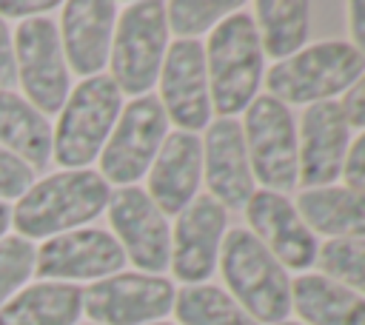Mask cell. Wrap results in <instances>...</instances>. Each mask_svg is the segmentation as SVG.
I'll return each instance as SVG.
<instances>
[{
	"instance_id": "6da1fadb",
	"label": "cell",
	"mask_w": 365,
	"mask_h": 325,
	"mask_svg": "<svg viewBox=\"0 0 365 325\" xmlns=\"http://www.w3.org/2000/svg\"><path fill=\"white\" fill-rule=\"evenodd\" d=\"M108 182L88 168L48 174L17 200L11 222L23 239H48L74 231L108 208Z\"/></svg>"
},
{
	"instance_id": "7a4b0ae2",
	"label": "cell",
	"mask_w": 365,
	"mask_h": 325,
	"mask_svg": "<svg viewBox=\"0 0 365 325\" xmlns=\"http://www.w3.org/2000/svg\"><path fill=\"white\" fill-rule=\"evenodd\" d=\"M205 74L211 105L231 117L251 105L262 77V46L251 14H228L208 37Z\"/></svg>"
},
{
	"instance_id": "3957f363",
	"label": "cell",
	"mask_w": 365,
	"mask_h": 325,
	"mask_svg": "<svg viewBox=\"0 0 365 325\" xmlns=\"http://www.w3.org/2000/svg\"><path fill=\"white\" fill-rule=\"evenodd\" d=\"M123 111V94L108 74L86 77L63 103L51 131V157L77 171L94 162Z\"/></svg>"
},
{
	"instance_id": "277c9868",
	"label": "cell",
	"mask_w": 365,
	"mask_h": 325,
	"mask_svg": "<svg viewBox=\"0 0 365 325\" xmlns=\"http://www.w3.org/2000/svg\"><path fill=\"white\" fill-rule=\"evenodd\" d=\"M220 265L231 294L254 322L279 325L291 314L288 274L251 231H228V237L222 239Z\"/></svg>"
},
{
	"instance_id": "5b68a950",
	"label": "cell",
	"mask_w": 365,
	"mask_h": 325,
	"mask_svg": "<svg viewBox=\"0 0 365 325\" xmlns=\"http://www.w3.org/2000/svg\"><path fill=\"white\" fill-rule=\"evenodd\" d=\"M365 71V57L342 40H325L305 51L279 60L268 71V94L274 100L294 103H322L345 88H351Z\"/></svg>"
},
{
	"instance_id": "8992f818",
	"label": "cell",
	"mask_w": 365,
	"mask_h": 325,
	"mask_svg": "<svg viewBox=\"0 0 365 325\" xmlns=\"http://www.w3.org/2000/svg\"><path fill=\"white\" fill-rule=\"evenodd\" d=\"M168 43V23H165V3L143 0L131 3L120 17L111 37V80L117 83L120 94L143 97L160 77L163 57Z\"/></svg>"
},
{
	"instance_id": "52a82bcc",
	"label": "cell",
	"mask_w": 365,
	"mask_h": 325,
	"mask_svg": "<svg viewBox=\"0 0 365 325\" xmlns=\"http://www.w3.org/2000/svg\"><path fill=\"white\" fill-rule=\"evenodd\" d=\"M242 137L257 180L268 191H291L299 180V151L288 105H282L271 94L254 97L245 108Z\"/></svg>"
},
{
	"instance_id": "ba28073f",
	"label": "cell",
	"mask_w": 365,
	"mask_h": 325,
	"mask_svg": "<svg viewBox=\"0 0 365 325\" xmlns=\"http://www.w3.org/2000/svg\"><path fill=\"white\" fill-rule=\"evenodd\" d=\"M165 108L157 97H134L117 117L103 151H100V177L117 185L137 182L154 162L165 140Z\"/></svg>"
},
{
	"instance_id": "9c48e42d",
	"label": "cell",
	"mask_w": 365,
	"mask_h": 325,
	"mask_svg": "<svg viewBox=\"0 0 365 325\" xmlns=\"http://www.w3.org/2000/svg\"><path fill=\"white\" fill-rule=\"evenodd\" d=\"M17 83L26 100L46 117L60 114L68 97V66L60 46V31L48 17L23 20L14 31Z\"/></svg>"
},
{
	"instance_id": "30bf717a",
	"label": "cell",
	"mask_w": 365,
	"mask_h": 325,
	"mask_svg": "<svg viewBox=\"0 0 365 325\" xmlns=\"http://www.w3.org/2000/svg\"><path fill=\"white\" fill-rule=\"evenodd\" d=\"M174 305V285L154 274H111L83 291V311L94 325H151Z\"/></svg>"
},
{
	"instance_id": "8fae6325",
	"label": "cell",
	"mask_w": 365,
	"mask_h": 325,
	"mask_svg": "<svg viewBox=\"0 0 365 325\" xmlns=\"http://www.w3.org/2000/svg\"><path fill=\"white\" fill-rule=\"evenodd\" d=\"M108 220L114 228V239L125 251V257L143 268L145 274H160L171 262V231L165 214L148 197V191L137 185L117 188L108 197Z\"/></svg>"
},
{
	"instance_id": "7c38bea8",
	"label": "cell",
	"mask_w": 365,
	"mask_h": 325,
	"mask_svg": "<svg viewBox=\"0 0 365 325\" xmlns=\"http://www.w3.org/2000/svg\"><path fill=\"white\" fill-rule=\"evenodd\" d=\"M34 274L40 279H106L120 274L125 265V251L103 228H74L48 237L34 254Z\"/></svg>"
},
{
	"instance_id": "4fadbf2b",
	"label": "cell",
	"mask_w": 365,
	"mask_h": 325,
	"mask_svg": "<svg viewBox=\"0 0 365 325\" xmlns=\"http://www.w3.org/2000/svg\"><path fill=\"white\" fill-rule=\"evenodd\" d=\"M165 117L180 131L202 128L211 117V94L205 74V48L200 40H174L160 68V97Z\"/></svg>"
},
{
	"instance_id": "5bb4252c",
	"label": "cell",
	"mask_w": 365,
	"mask_h": 325,
	"mask_svg": "<svg viewBox=\"0 0 365 325\" xmlns=\"http://www.w3.org/2000/svg\"><path fill=\"white\" fill-rule=\"evenodd\" d=\"M225 234V208L208 194L194 197L177 217L171 237V268L174 277L197 285L214 274L217 254Z\"/></svg>"
},
{
	"instance_id": "9a60e30c",
	"label": "cell",
	"mask_w": 365,
	"mask_h": 325,
	"mask_svg": "<svg viewBox=\"0 0 365 325\" xmlns=\"http://www.w3.org/2000/svg\"><path fill=\"white\" fill-rule=\"evenodd\" d=\"M254 237L274 254V259L285 268H308L317 259V239L311 228L302 222L288 197L277 191H254L245 205Z\"/></svg>"
},
{
	"instance_id": "2e32d148",
	"label": "cell",
	"mask_w": 365,
	"mask_h": 325,
	"mask_svg": "<svg viewBox=\"0 0 365 325\" xmlns=\"http://www.w3.org/2000/svg\"><path fill=\"white\" fill-rule=\"evenodd\" d=\"M299 182L305 188H325L342 174L348 154V123L342 105L322 100L308 105L299 131Z\"/></svg>"
},
{
	"instance_id": "e0dca14e",
	"label": "cell",
	"mask_w": 365,
	"mask_h": 325,
	"mask_svg": "<svg viewBox=\"0 0 365 325\" xmlns=\"http://www.w3.org/2000/svg\"><path fill=\"white\" fill-rule=\"evenodd\" d=\"M117 6L108 0H71L60 14V46L66 66L80 77H97L108 63Z\"/></svg>"
},
{
	"instance_id": "ac0fdd59",
	"label": "cell",
	"mask_w": 365,
	"mask_h": 325,
	"mask_svg": "<svg viewBox=\"0 0 365 325\" xmlns=\"http://www.w3.org/2000/svg\"><path fill=\"white\" fill-rule=\"evenodd\" d=\"M205 182L222 208H245L254 194L242 125L231 117L214 120L205 134Z\"/></svg>"
},
{
	"instance_id": "d6986e66",
	"label": "cell",
	"mask_w": 365,
	"mask_h": 325,
	"mask_svg": "<svg viewBox=\"0 0 365 325\" xmlns=\"http://www.w3.org/2000/svg\"><path fill=\"white\" fill-rule=\"evenodd\" d=\"M202 171V143L191 131L165 134L151 171H148V197L163 214H180L197 194Z\"/></svg>"
},
{
	"instance_id": "ffe728a7",
	"label": "cell",
	"mask_w": 365,
	"mask_h": 325,
	"mask_svg": "<svg viewBox=\"0 0 365 325\" xmlns=\"http://www.w3.org/2000/svg\"><path fill=\"white\" fill-rule=\"evenodd\" d=\"M80 314L83 288L74 282L40 279L20 288L0 308V325H77Z\"/></svg>"
},
{
	"instance_id": "44dd1931",
	"label": "cell",
	"mask_w": 365,
	"mask_h": 325,
	"mask_svg": "<svg viewBox=\"0 0 365 325\" xmlns=\"http://www.w3.org/2000/svg\"><path fill=\"white\" fill-rule=\"evenodd\" d=\"M291 302L308 325H365V296L322 274L297 277Z\"/></svg>"
},
{
	"instance_id": "7402d4cb",
	"label": "cell",
	"mask_w": 365,
	"mask_h": 325,
	"mask_svg": "<svg viewBox=\"0 0 365 325\" xmlns=\"http://www.w3.org/2000/svg\"><path fill=\"white\" fill-rule=\"evenodd\" d=\"M0 148L17 154L31 168H46L51 160L48 120L11 88H0Z\"/></svg>"
},
{
	"instance_id": "603a6c76",
	"label": "cell",
	"mask_w": 365,
	"mask_h": 325,
	"mask_svg": "<svg viewBox=\"0 0 365 325\" xmlns=\"http://www.w3.org/2000/svg\"><path fill=\"white\" fill-rule=\"evenodd\" d=\"M302 222L334 239H365V194L351 188H305L297 200Z\"/></svg>"
},
{
	"instance_id": "cb8c5ba5",
	"label": "cell",
	"mask_w": 365,
	"mask_h": 325,
	"mask_svg": "<svg viewBox=\"0 0 365 325\" xmlns=\"http://www.w3.org/2000/svg\"><path fill=\"white\" fill-rule=\"evenodd\" d=\"M257 9V34L265 54L288 60L308 37V3L302 0H262Z\"/></svg>"
},
{
	"instance_id": "d4e9b609",
	"label": "cell",
	"mask_w": 365,
	"mask_h": 325,
	"mask_svg": "<svg viewBox=\"0 0 365 325\" xmlns=\"http://www.w3.org/2000/svg\"><path fill=\"white\" fill-rule=\"evenodd\" d=\"M182 325H259L217 285H188L174 296Z\"/></svg>"
},
{
	"instance_id": "484cf974",
	"label": "cell",
	"mask_w": 365,
	"mask_h": 325,
	"mask_svg": "<svg viewBox=\"0 0 365 325\" xmlns=\"http://www.w3.org/2000/svg\"><path fill=\"white\" fill-rule=\"evenodd\" d=\"M317 257L322 277L365 294V239H328Z\"/></svg>"
},
{
	"instance_id": "4316f807",
	"label": "cell",
	"mask_w": 365,
	"mask_h": 325,
	"mask_svg": "<svg viewBox=\"0 0 365 325\" xmlns=\"http://www.w3.org/2000/svg\"><path fill=\"white\" fill-rule=\"evenodd\" d=\"M240 3L237 0H222V3H188V0H174L165 6V23L180 40H194V34L211 29L214 23L225 20L228 11H234Z\"/></svg>"
},
{
	"instance_id": "83f0119b",
	"label": "cell",
	"mask_w": 365,
	"mask_h": 325,
	"mask_svg": "<svg viewBox=\"0 0 365 325\" xmlns=\"http://www.w3.org/2000/svg\"><path fill=\"white\" fill-rule=\"evenodd\" d=\"M34 245L23 237L0 239V308L29 282L34 274Z\"/></svg>"
},
{
	"instance_id": "f1b7e54d",
	"label": "cell",
	"mask_w": 365,
	"mask_h": 325,
	"mask_svg": "<svg viewBox=\"0 0 365 325\" xmlns=\"http://www.w3.org/2000/svg\"><path fill=\"white\" fill-rule=\"evenodd\" d=\"M34 182V168L26 165L17 154L0 148V202L20 200Z\"/></svg>"
},
{
	"instance_id": "f546056e",
	"label": "cell",
	"mask_w": 365,
	"mask_h": 325,
	"mask_svg": "<svg viewBox=\"0 0 365 325\" xmlns=\"http://www.w3.org/2000/svg\"><path fill=\"white\" fill-rule=\"evenodd\" d=\"M342 177H345V188L351 191H359L365 194V131L354 140V145L348 148L345 154V162H342Z\"/></svg>"
},
{
	"instance_id": "4dcf8cb0",
	"label": "cell",
	"mask_w": 365,
	"mask_h": 325,
	"mask_svg": "<svg viewBox=\"0 0 365 325\" xmlns=\"http://www.w3.org/2000/svg\"><path fill=\"white\" fill-rule=\"evenodd\" d=\"M17 83V66H14V37L0 17V88H11Z\"/></svg>"
},
{
	"instance_id": "1f68e13d",
	"label": "cell",
	"mask_w": 365,
	"mask_h": 325,
	"mask_svg": "<svg viewBox=\"0 0 365 325\" xmlns=\"http://www.w3.org/2000/svg\"><path fill=\"white\" fill-rule=\"evenodd\" d=\"M342 105V114H345V123L348 128H365V74L348 88L345 100L339 103Z\"/></svg>"
},
{
	"instance_id": "d6a6232c",
	"label": "cell",
	"mask_w": 365,
	"mask_h": 325,
	"mask_svg": "<svg viewBox=\"0 0 365 325\" xmlns=\"http://www.w3.org/2000/svg\"><path fill=\"white\" fill-rule=\"evenodd\" d=\"M51 9H57V3L54 0H26V3H20V0H0V17L6 20V17H23V20H31V17H43V11H51Z\"/></svg>"
},
{
	"instance_id": "836d02e7",
	"label": "cell",
	"mask_w": 365,
	"mask_h": 325,
	"mask_svg": "<svg viewBox=\"0 0 365 325\" xmlns=\"http://www.w3.org/2000/svg\"><path fill=\"white\" fill-rule=\"evenodd\" d=\"M351 34L356 40V51L365 57V0L351 3Z\"/></svg>"
},
{
	"instance_id": "e575fe53",
	"label": "cell",
	"mask_w": 365,
	"mask_h": 325,
	"mask_svg": "<svg viewBox=\"0 0 365 325\" xmlns=\"http://www.w3.org/2000/svg\"><path fill=\"white\" fill-rule=\"evenodd\" d=\"M9 225H11V208H9L6 202H0V239L6 237Z\"/></svg>"
},
{
	"instance_id": "d590c367",
	"label": "cell",
	"mask_w": 365,
	"mask_h": 325,
	"mask_svg": "<svg viewBox=\"0 0 365 325\" xmlns=\"http://www.w3.org/2000/svg\"><path fill=\"white\" fill-rule=\"evenodd\" d=\"M151 325H171V322H151Z\"/></svg>"
},
{
	"instance_id": "8d00e7d4",
	"label": "cell",
	"mask_w": 365,
	"mask_h": 325,
	"mask_svg": "<svg viewBox=\"0 0 365 325\" xmlns=\"http://www.w3.org/2000/svg\"><path fill=\"white\" fill-rule=\"evenodd\" d=\"M279 325H297V322H279Z\"/></svg>"
},
{
	"instance_id": "74e56055",
	"label": "cell",
	"mask_w": 365,
	"mask_h": 325,
	"mask_svg": "<svg viewBox=\"0 0 365 325\" xmlns=\"http://www.w3.org/2000/svg\"><path fill=\"white\" fill-rule=\"evenodd\" d=\"M91 325H94V322H91Z\"/></svg>"
}]
</instances>
